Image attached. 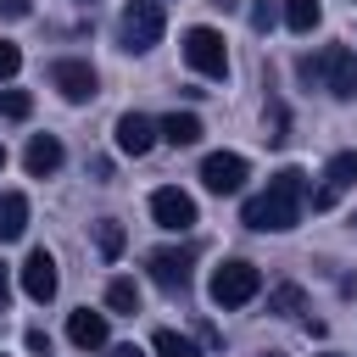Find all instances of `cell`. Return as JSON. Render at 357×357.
Here are the masks:
<instances>
[{
	"mask_svg": "<svg viewBox=\"0 0 357 357\" xmlns=\"http://www.w3.org/2000/svg\"><path fill=\"white\" fill-rule=\"evenodd\" d=\"M301 201H307V173L301 167H284L268 178L262 195L245 201V229H262V234H284L301 223Z\"/></svg>",
	"mask_w": 357,
	"mask_h": 357,
	"instance_id": "1",
	"label": "cell"
},
{
	"mask_svg": "<svg viewBox=\"0 0 357 357\" xmlns=\"http://www.w3.org/2000/svg\"><path fill=\"white\" fill-rule=\"evenodd\" d=\"M296 73H301L307 84L329 89L335 100H357V56H351L346 45H324L318 56H301Z\"/></svg>",
	"mask_w": 357,
	"mask_h": 357,
	"instance_id": "2",
	"label": "cell"
},
{
	"mask_svg": "<svg viewBox=\"0 0 357 357\" xmlns=\"http://www.w3.org/2000/svg\"><path fill=\"white\" fill-rule=\"evenodd\" d=\"M257 290H262V268H257V262L229 257V262L212 268V301H218V307H245Z\"/></svg>",
	"mask_w": 357,
	"mask_h": 357,
	"instance_id": "3",
	"label": "cell"
},
{
	"mask_svg": "<svg viewBox=\"0 0 357 357\" xmlns=\"http://www.w3.org/2000/svg\"><path fill=\"white\" fill-rule=\"evenodd\" d=\"M117 39H123V50L145 56V50L162 39V6H156V0H128L123 17H117Z\"/></svg>",
	"mask_w": 357,
	"mask_h": 357,
	"instance_id": "4",
	"label": "cell"
},
{
	"mask_svg": "<svg viewBox=\"0 0 357 357\" xmlns=\"http://www.w3.org/2000/svg\"><path fill=\"white\" fill-rule=\"evenodd\" d=\"M184 61L206 78H229V50H223V33L218 28H190L184 33Z\"/></svg>",
	"mask_w": 357,
	"mask_h": 357,
	"instance_id": "5",
	"label": "cell"
},
{
	"mask_svg": "<svg viewBox=\"0 0 357 357\" xmlns=\"http://www.w3.org/2000/svg\"><path fill=\"white\" fill-rule=\"evenodd\" d=\"M50 84L61 89V100H73V106H78V100H95V84H100V78H95V67H89V61L61 56V61H50Z\"/></svg>",
	"mask_w": 357,
	"mask_h": 357,
	"instance_id": "6",
	"label": "cell"
},
{
	"mask_svg": "<svg viewBox=\"0 0 357 357\" xmlns=\"http://www.w3.org/2000/svg\"><path fill=\"white\" fill-rule=\"evenodd\" d=\"M245 156H234V151H212L206 162H201V184L212 190V195H234L240 184H245Z\"/></svg>",
	"mask_w": 357,
	"mask_h": 357,
	"instance_id": "7",
	"label": "cell"
},
{
	"mask_svg": "<svg viewBox=\"0 0 357 357\" xmlns=\"http://www.w3.org/2000/svg\"><path fill=\"white\" fill-rule=\"evenodd\" d=\"M151 218L162 223V229H173V234H184V229H195V201L178 190V184H162L156 195H151Z\"/></svg>",
	"mask_w": 357,
	"mask_h": 357,
	"instance_id": "8",
	"label": "cell"
},
{
	"mask_svg": "<svg viewBox=\"0 0 357 357\" xmlns=\"http://www.w3.org/2000/svg\"><path fill=\"white\" fill-rule=\"evenodd\" d=\"M190 262H195L190 245H162V251L145 257V268H151V279H156L162 290H184V284H190Z\"/></svg>",
	"mask_w": 357,
	"mask_h": 357,
	"instance_id": "9",
	"label": "cell"
},
{
	"mask_svg": "<svg viewBox=\"0 0 357 357\" xmlns=\"http://www.w3.org/2000/svg\"><path fill=\"white\" fill-rule=\"evenodd\" d=\"M351 184H357V151H340V156L324 167V184L312 190V206L329 212V206L340 201V190H351Z\"/></svg>",
	"mask_w": 357,
	"mask_h": 357,
	"instance_id": "10",
	"label": "cell"
},
{
	"mask_svg": "<svg viewBox=\"0 0 357 357\" xmlns=\"http://www.w3.org/2000/svg\"><path fill=\"white\" fill-rule=\"evenodd\" d=\"M22 290H28V301H39V307L56 296V257H50L45 245L28 251V262H22Z\"/></svg>",
	"mask_w": 357,
	"mask_h": 357,
	"instance_id": "11",
	"label": "cell"
},
{
	"mask_svg": "<svg viewBox=\"0 0 357 357\" xmlns=\"http://www.w3.org/2000/svg\"><path fill=\"white\" fill-rule=\"evenodd\" d=\"M151 145H156V123L139 117V112H123V117H117V151H123V156H145Z\"/></svg>",
	"mask_w": 357,
	"mask_h": 357,
	"instance_id": "12",
	"label": "cell"
},
{
	"mask_svg": "<svg viewBox=\"0 0 357 357\" xmlns=\"http://www.w3.org/2000/svg\"><path fill=\"white\" fill-rule=\"evenodd\" d=\"M61 156H67V151H61V139H56V134H33V139H28V151H22V167H28L33 178H50V173L61 167Z\"/></svg>",
	"mask_w": 357,
	"mask_h": 357,
	"instance_id": "13",
	"label": "cell"
},
{
	"mask_svg": "<svg viewBox=\"0 0 357 357\" xmlns=\"http://www.w3.org/2000/svg\"><path fill=\"white\" fill-rule=\"evenodd\" d=\"M67 340H73L78 351H100V346H106V312L78 307V312L67 318Z\"/></svg>",
	"mask_w": 357,
	"mask_h": 357,
	"instance_id": "14",
	"label": "cell"
},
{
	"mask_svg": "<svg viewBox=\"0 0 357 357\" xmlns=\"http://www.w3.org/2000/svg\"><path fill=\"white\" fill-rule=\"evenodd\" d=\"M156 139H167V145H195V139H201V117H195V112H167V117L156 123Z\"/></svg>",
	"mask_w": 357,
	"mask_h": 357,
	"instance_id": "15",
	"label": "cell"
},
{
	"mask_svg": "<svg viewBox=\"0 0 357 357\" xmlns=\"http://www.w3.org/2000/svg\"><path fill=\"white\" fill-rule=\"evenodd\" d=\"M22 229H28V195L6 190V195H0V245H6V240H17Z\"/></svg>",
	"mask_w": 357,
	"mask_h": 357,
	"instance_id": "16",
	"label": "cell"
},
{
	"mask_svg": "<svg viewBox=\"0 0 357 357\" xmlns=\"http://www.w3.org/2000/svg\"><path fill=\"white\" fill-rule=\"evenodd\" d=\"M279 11H284V22H290V33H312V28H318V17H324V6H318V0H284Z\"/></svg>",
	"mask_w": 357,
	"mask_h": 357,
	"instance_id": "17",
	"label": "cell"
},
{
	"mask_svg": "<svg viewBox=\"0 0 357 357\" xmlns=\"http://www.w3.org/2000/svg\"><path fill=\"white\" fill-rule=\"evenodd\" d=\"M95 245H100V257H106V262H117V257H123V245H128L123 223H117V218H100V223H95Z\"/></svg>",
	"mask_w": 357,
	"mask_h": 357,
	"instance_id": "18",
	"label": "cell"
},
{
	"mask_svg": "<svg viewBox=\"0 0 357 357\" xmlns=\"http://www.w3.org/2000/svg\"><path fill=\"white\" fill-rule=\"evenodd\" d=\"M151 346H156V357H201V346L190 335H178V329H156Z\"/></svg>",
	"mask_w": 357,
	"mask_h": 357,
	"instance_id": "19",
	"label": "cell"
},
{
	"mask_svg": "<svg viewBox=\"0 0 357 357\" xmlns=\"http://www.w3.org/2000/svg\"><path fill=\"white\" fill-rule=\"evenodd\" d=\"M106 307L134 318V312H139V284H134V279H112V284H106Z\"/></svg>",
	"mask_w": 357,
	"mask_h": 357,
	"instance_id": "20",
	"label": "cell"
},
{
	"mask_svg": "<svg viewBox=\"0 0 357 357\" xmlns=\"http://www.w3.org/2000/svg\"><path fill=\"white\" fill-rule=\"evenodd\" d=\"M301 301H307V296H301L296 284H284V290H273V296H268V307H273V312H301Z\"/></svg>",
	"mask_w": 357,
	"mask_h": 357,
	"instance_id": "21",
	"label": "cell"
},
{
	"mask_svg": "<svg viewBox=\"0 0 357 357\" xmlns=\"http://www.w3.org/2000/svg\"><path fill=\"white\" fill-rule=\"evenodd\" d=\"M0 112H6V117H28V112H33V100H28L22 89H0Z\"/></svg>",
	"mask_w": 357,
	"mask_h": 357,
	"instance_id": "22",
	"label": "cell"
},
{
	"mask_svg": "<svg viewBox=\"0 0 357 357\" xmlns=\"http://www.w3.org/2000/svg\"><path fill=\"white\" fill-rule=\"evenodd\" d=\"M273 22H279V6H273V0H257V6H251V28H257V33H268Z\"/></svg>",
	"mask_w": 357,
	"mask_h": 357,
	"instance_id": "23",
	"label": "cell"
},
{
	"mask_svg": "<svg viewBox=\"0 0 357 357\" xmlns=\"http://www.w3.org/2000/svg\"><path fill=\"white\" fill-rule=\"evenodd\" d=\"M17 67H22V50H17L11 39H0V78H11Z\"/></svg>",
	"mask_w": 357,
	"mask_h": 357,
	"instance_id": "24",
	"label": "cell"
},
{
	"mask_svg": "<svg viewBox=\"0 0 357 357\" xmlns=\"http://www.w3.org/2000/svg\"><path fill=\"white\" fill-rule=\"evenodd\" d=\"M28 351H39V357H50V335H45V329H28Z\"/></svg>",
	"mask_w": 357,
	"mask_h": 357,
	"instance_id": "25",
	"label": "cell"
},
{
	"mask_svg": "<svg viewBox=\"0 0 357 357\" xmlns=\"http://www.w3.org/2000/svg\"><path fill=\"white\" fill-rule=\"evenodd\" d=\"M28 11H33L28 0H0V17H11V22H17V17H28Z\"/></svg>",
	"mask_w": 357,
	"mask_h": 357,
	"instance_id": "26",
	"label": "cell"
},
{
	"mask_svg": "<svg viewBox=\"0 0 357 357\" xmlns=\"http://www.w3.org/2000/svg\"><path fill=\"white\" fill-rule=\"evenodd\" d=\"M6 301H11V273H6V262H0V312H6Z\"/></svg>",
	"mask_w": 357,
	"mask_h": 357,
	"instance_id": "27",
	"label": "cell"
},
{
	"mask_svg": "<svg viewBox=\"0 0 357 357\" xmlns=\"http://www.w3.org/2000/svg\"><path fill=\"white\" fill-rule=\"evenodd\" d=\"M106 357H145V351H139V346H112Z\"/></svg>",
	"mask_w": 357,
	"mask_h": 357,
	"instance_id": "28",
	"label": "cell"
},
{
	"mask_svg": "<svg viewBox=\"0 0 357 357\" xmlns=\"http://www.w3.org/2000/svg\"><path fill=\"white\" fill-rule=\"evenodd\" d=\"M0 167H6V145H0Z\"/></svg>",
	"mask_w": 357,
	"mask_h": 357,
	"instance_id": "29",
	"label": "cell"
},
{
	"mask_svg": "<svg viewBox=\"0 0 357 357\" xmlns=\"http://www.w3.org/2000/svg\"><path fill=\"white\" fill-rule=\"evenodd\" d=\"M262 357H279V351H262Z\"/></svg>",
	"mask_w": 357,
	"mask_h": 357,
	"instance_id": "30",
	"label": "cell"
},
{
	"mask_svg": "<svg viewBox=\"0 0 357 357\" xmlns=\"http://www.w3.org/2000/svg\"><path fill=\"white\" fill-rule=\"evenodd\" d=\"M329 357H340V351H329Z\"/></svg>",
	"mask_w": 357,
	"mask_h": 357,
	"instance_id": "31",
	"label": "cell"
}]
</instances>
